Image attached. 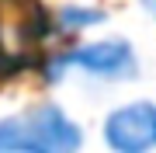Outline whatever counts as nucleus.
<instances>
[{
  "label": "nucleus",
  "mask_w": 156,
  "mask_h": 153,
  "mask_svg": "<svg viewBox=\"0 0 156 153\" xmlns=\"http://www.w3.org/2000/svg\"><path fill=\"white\" fill-rule=\"evenodd\" d=\"M111 153H156V101H125L108 111L101 125Z\"/></svg>",
  "instance_id": "obj_3"
},
{
  "label": "nucleus",
  "mask_w": 156,
  "mask_h": 153,
  "mask_svg": "<svg viewBox=\"0 0 156 153\" xmlns=\"http://www.w3.org/2000/svg\"><path fill=\"white\" fill-rule=\"evenodd\" d=\"M66 70H76L90 80H132L139 73V56H135L132 42L125 38H97V42H83L76 49L59 52L56 59L49 63V80L59 84Z\"/></svg>",
  "instance_id": "obj_2"
},
{
  "label": "nucleus",
  "mask_w": 156,
  "mask_h": 153,
  "mask_svg": "<svg viewBox=\"0 0 156 153\" xmlns=\"http://www.w3.org/2000/svg\"><path fill=\"white\" fill-rule=\"evenodd\" d=\"M83 129L56 101H38L0 118V153H80Z\"/></svg>",
  "instance_id": "obj_1"
},
{
  "label": "nucleus",
  "mask_w": 156,
  "mask_h": 153,
  "mask_svg": "<svg viewBox=\"0 0 156 153\" xmlns=\"http://www.w3.org/2000/svg\"><path fill=\"white\" fill-rule=\"evenodd\" d=\"M142 4H146V11H149V14H153V21H156V0H142Z\"/></svg>",
  "instance_id": "obj_5"
},
{
  "label": "nucleus",
  "mask_w": 156,
  "mask_h": 153,
  "mask_svg": "<svg viewBox=\"0 0 156 153\" xmlns=\"http://www.w3.org/2000/svg\"><path fill=\"white\" fill-rule=\"evenodd\" d=\"M52 28L59 35H80L87 28H94V24H104V11H97V7H87V4H69V7H59L56 14H52Z\"/></svg>",
  "instance_id": "obj_4"
}]
</instances>
